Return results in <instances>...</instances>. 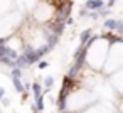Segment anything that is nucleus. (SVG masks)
<instances>
[{
	"instance_id": "obj_1",
	"label": "nucleus",
	"mask_w": 123,
	"mask_h": 113,
	"mask_svg": "<svg viewBox=\"0 0 123 113\" xmlns=\"http://www.w3.org/2000/svg\"><path fill=\"white\" fill-rule=\"evenodd\" d=\"M120 68H123V37L115 42V44H110V49H108V56H106V63H105V74H110V73H115L118 71Z\"/></svg>"
},
{
	"instance_id": "obj_2",
	"label": "nucleus",
	"mask_w": 123,
	"mask_h": 113,
	"mask_svg": "<svg viewBox=\"0 0 123 113\" xmlns=\"http://www.w3.org/2000/svg\"><path fill=\"white\" fill-rule=\"evenodd\" d=\"M22 54L25 56V59H27V64H29V66H32V64H36V63H39V61H41V57L37 56V51H36V47H34V46H25Z\"/></svg>"
},
{
	"instance_id": "obj_3",
	"label": "nucleus",
	"mask_w": 123,
	"mask_h": 113,
	"mask_svg": "<svg viewBox=\"0 0 123 113\" xmlns=\"http://www.w3.org/2000/svg\"><path fill=\"white\" fill-rule=\"evenodd\" d=\"M105 7H106L105 0H86L84 2V9H88L89 12H99Z\"/></svg>"
},
{
	"instance_id": "obj_4",
	"label": "nucleus",
	"mask_w": 123,
	"mask_h": 113,
	"mask_svg": "<svg viewBox=\"0 0 123 113\" xmlns=\"http://www.w3.org/2000/svg\"><path fill=\"white\" fill-rule=\"evenodd\" d=\"M116 24H118V20H116V19H111V17H108V19H105V22H103V27H105L106 31L116 32Z\"/></svg>"
},
{
	"instance_id": "obj_5",
	"label": "nucleus",
	"mask_w": 123,
	"mask_h": 113,
	"mask_svg": "<svg viewBox=\"0 0 123 113\" xmlns=\"http://www.w3.org/2000/svg\"><path fill=\"white\" fill-rule=\"evenodd\" d=\"M91 29H84L81 34H79V46H86V42L91 39Z\"/></svg>"
},
{
	"instance_id": "obj_6",
	"label": "nucleus",
	"mask_w": 123,
	"mask_h": 113,
	"mask_svg": "<svg viewBox=\"0 0 123 113\" xmlns=\"http://www.w3.org/2000/svg\"><path fill=\"white\" fill-rule=\"evenodd\" d=\"M36 51H37V56H39V57L42 59V57H44L46 54H49V52H51L52 49H51V47H49L47 44H42V46H39V47H36Z\"/></svg>"
},
{
	"instance_id": "obj_7",
	"label": "nucleus",
	"mask_w": 123,
	"mask_h": 113,
	"mask_svg": "<svg viewBox=\"0 0 123 113\" xmlns=\"http://www.w3.org/2000/svg\"><path fill=\"white\" fill-rule=\"evenodd\" d=\"M10 79H12V84H14V88H15L17 93H24V91H25L22 79H19V78H10Z\"/></svg>"
},
{
	"instance_id": "obj_8",
	"label": "nucleus",
	"mask_w": 123,
	"mask_h": 113,
	"mask_svg": "<svg viewBox=\"0 0 123 113\" xmlns=\"http://www.w3.org/2000/svg\"><path fill=\"white\" fill-rule=\"evenodd\" d=\"M42 89H44V88H42L37 81H36V83H32V86H31V91H32L34 98H39V96L42 94Z\"/></svg>"
},
{
	"instance_id": "obj_9",
	"label": "nucleus",
	"mask_w": 123,
	"mask_h": 113,
	"mask_svg": "<svg viewBox=\"0 0 123 113\" xmlns=\"http://www.w3.org/2000/svg\"><path fill=\"white\" fill-rule=\"evenodd\" d=\"M29 64H27V59H25V56L24 54H19V57L15 59V68H20V69H24V68H27Z\"/></svg>"
},
{
	"instance_id": "obj_10",
	"label": "nucleus",
	"mask_w": 123,
	"mask_h": 113,
	"mask_svg": "<svg viewBox=\"0 0 123 113\" xmlns=\"http://www.w3.org/2000/svg\"><path fill=\"white\" fill-rule=\"evenodd\" d=\"M0 64H2V66H7V68H10V69H14V68H15V61H14V59H10V57H7V56L0 57Z\"/></svg>"
},
{
	"instance_id": "obj_11",
	"label": "nucleus",
	"mask_w": 123,
	"mask_h": 113,
	"mask_svg": "<svg viewBox=\"0 0 123 113\" xmlns=\"http://www.w3.org/2000/svg\"><path fill=\"white\" fill-rule=\"evenodd\" d=\"M34 103H36V106H37L39 113H41V111H44V94H41L39 98H34Z\"/></svg>"
},
{
	"instance_id": "obj_12",
	"label": "nucleus",
	"mask_w": 123,
	"mask_h": 113,
	"mask_svg": "<svg viewBox=\"0 0 123 113\" xmlns=\"http://www.w3.org/2000/svg\"><path fill=\"white\" fill-rule=\"evenodd\" d=\"M10 78H19V79H22V69H20V68L10 69Z\"/></svg>"
},
{
	"instance_id": "obj_13",
	"label": "nucleus",
	"mask_w": 123,
	"mask_h": 113,
	"mask_svg": "<svg viewBox=\"0 0 123 113\" xmlns=\"http://www.w3.org/2000/svg\"><path fill=\"white\" fill-rule=\"evenodd\" d=\"M98 14H99V17H105V19H108V17H110V14H111V9L105 7V9H101Z\"/></svg>"
},
{
	"instance_id": "obj_14",
	"label": "nucleus",
	"mask_w": 123,
	"mask_h": 113,
	"mask_svg": "<svg viewBox=\"0 0 123 113\" xmlns=\"http://www.w3.org/2000/svg\"><path fill=\"white\" fill-rule=\"evenodd\" d=\"M116 32L118 36L123 37V19H118V24H116Z\"/></svg>"
},
{
	"instance_id": "obj_15",
	"label": "nucleus",
	"mask_w": 123,
	"mask_h": 113,
	"mask_svg": "<svg viewBox=\"0 0 123 113\" xmlns=\"http://www.w3.org/2000/svg\"><path fill=\"white\" fill-rule=\"evenodd\" d=\"M88 14H89V10H88V9H84V7H83V9H79V17H81V19L88 17Z\"/></svg>"
},
{
	"instance_id": "obj_16",
	"label": "nucleus",
	"mask_w": 123,
	"mask_h": 113,
	"mask_svg": "<svg viewBox=\"0 0 123 113\" xmlns=\"http://www.w3.org/2000/svg\"><path fill=\"white\" fill-rule=\"evenodd\" d=\"M47 66H49L47 61H39V63H37V68H39V69H46Z\"/></svg>"
},
{
	"instance_id": "obj_17",
	"label": "nucleus",
	"mask_w": 123,
	"mask_h": 113,
	"mask_svg": "<svg viewBox=\"0 0 123 113\" xmlns=\"http://www.w3.org/2000/svg\"><path fill=\"white\" fill-rule=\"evenodd\" d=\"M88 17H89V19H93V20H98V19H99V14H98V12H89V14H88Z\"/></svg>"
},
{
	"instance_id": "obj_18",
	"label": "nucleus",
	"mask_w": 123,
	"mask_h": 113,
	"mask_svg": "<svg viewBox=\"0 0 123 113\" xmlns=\"http://www.w3.org/2000/svg\"><path fill=\"white\" fill-rule=\"evenodd\" d=\"M0 103H2V106H10V100H9V98H2V101H0Z\"/></svg>"
},
{
	"instance_id": "obj_19",
	"label": "nucleus",
	"mask_w": 123,
	"mask_h": 113,
	"mask_svg": "<svg viewBox=\"0 0 123 113\" xmlns=\"http://www.w3.org/2000/svg\"><path fill=\"white\" fill-rule=\"evenodd\" d=\"M115 4H116V0H108V2H106V7H108V9H113Z\"/></svg>"
},
{
	"instance_id": "obj_20",
	"label": "nucleus",
	"mask_w": 123,
	"mask_h": 113,
	"mask_svg": "<svg viewBox=\"0 0 123 113\" xmlns=\"http://www.w3.org/2000/svg\"><path fill=\"white\" fill-rule=\"evenodd\" d=\"M2 98H5V88L0 86V101H2Z\"/></svg>"
},
{
	"instance_id": "obj_21",
	"label": "nucleus",
	"mask_w": 123,
	"mask_h": 113,
	"mask_svg": "<svg viewBox=\"0 0 123 113\" xmlns=\"http://www.w3.org/2000/svg\"><path fill=\"white\" fill-rule=\"evenodd\" d=\"M31 110H32V113H39V110H37L36 103H32V105H31Z\"/></svg>"
},
{
	"instance_id": "obj_22",
	"label": "nucleus",
	"mask_w": 123,
	"mask_h": 113,
	"mask_svg": "<svg viewBox=\"0 0 123 113\" xmlns=\"http://www.w3.org/2000/svg\"><path fill=\"white\" fill-rule=\"evenodd\" d=\"M73 22H74V20H73V17H68V19H66V25H71Z\"/></svg>"
},
{
	"instance_id": "obj_23",
	"label": "nucleus",
	"mask_w": 123,
	"mask_h": 113,
	"mask_svg": "<svg viewBox=\"0 0 123 113\" xmlns=\"http://www.w3.org/2000/svg\"><path fill=\"white\" fill-rule=\"evenodd\" d=\"M59 113H73V111H68V110H66V111H59Z\"/></svg>"
}]
</instances>
